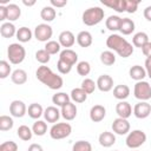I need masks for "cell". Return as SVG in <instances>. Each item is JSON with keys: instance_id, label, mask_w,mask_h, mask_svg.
Masks as SVG:
<instances>
[{"instance_id": "8d00e7d4", "label": "cell", "mask_w": 151, "mask_h": 151, "mask_svg": "<svg viewBox=\"0 0 151 151\" xmlns=\"http://www.w3.org/2000/svg\"><path fill=\"white\" fill-rule=\"evenodd\" d=\"M100 61L105 66H112L116 63V55L111 51H104L100 53Z\"/></svg>"}, {"instance_id": "836d02e7", "label": "cell", "mask_w": 151, "mask_h": 151, "mask_svg": "<svg viewBox=\"0 0 151 151\" xmlns=\"http://www.w3.org/2000/svg\"><path fill=\"white\" fill-rule=\"evenodd\" d=\"M70 99H71V97L65 92H58V93L53 94V97H52L53 104L55 106H60V107H63L64 105L70 103Z\"/></svg>"}, {"instance_id": "4dcf8cb0", "label": "cell", "mask_w": 151, "mask_h": 151, "mask_svg": "<svg viewBox=\"0 0 151 151\" xmlns=\"http://www.w3.org/2000/svg\"><path fill=\"white\" fill-rule=\"evenodd\" d=\"M120 22H122V18L118 17V15H110L106 21H105V26L107 29L110 31H119V27H120Z\"/></svg>"}, {"instance_id": "f907efd6", "label": "cell", "mask_w": 151, "mask_h": 151, "mask_svg": "<svg viewBox=\"0 0 151 151\" xmlns=\"http://www.w3.org/2000/svg\"><path fill=\"white\" fill-rule=\"evenodd\" d=\"M7 19V6L0 5V21H4Z\"/></svg>"}, {"instance_id": "e575fe53", "label": "cell", "mask_w": 151, "mask_h": 151, "mask_svg": "<svg viewBox=\"0 0 151 151\" xmlns=\"http://www.w3.org/2000/svg\"><path fill=\"white\" fill-rule=\"evenodd\" d=\"M17 134L18 137L24 140V142H28L32 139V136H33V131L32 129H29L27 125H20L17 130Z\"/></svg>"}, {"instance_id": "bcb514c9", "label": "cell", "mask_w": 151, "mask_h": 151, "mask_svg": "<svg viewBox=\"0 0 151 151\" xmlns=\"http://www.w3.org/2000/svg\"><path fill=\"white\" fill-rule=\"evenodd\" d=\"M57 68H58V71L61 73V74H67V73H70L71 72V70H72V66L71 65H68V64H66L65 61H63V60H58V63H57Z\"/></svg>"}, {"instance_id": "d6a6232c", "label": "cell", "mask_w": 151, "mask_h": 151, "mask_svg": "<svg viewBox=\"0 0 151 151\" xmlns=\"http://www.w3.org/2000/svg\"><path fill=\"white\" fill-rule=\"evenodd\" d=\"M149 42V35L145 33V32H138L133 35L132 38V45L134 47H139L142 48L145 44Z\"/></svg>"}, {"instance_id": "b9f144b4", "label": "cell", "mask_w": 151, "mask_h": 151, "mask_svg": "<svg viewBox=\"0 0 151 151\" xmlns=\"http://www.w3.org/2000/svg\"><path fill=\"white\" fill-rule=\"evenodd\" d=\"M87 94H91V93H93L94 92V90H96V87H97V84L92 80V79H90V78H85L83 81H81V86H80Z\"/></svg>"}, {"instance_id": "5b68a950", "label": "cell", "mask_w": 151, "mask_h": 151, "mask_svg": "<svg viewBox=\"0 0 151 151\" xmlns=\"http://www.w3.org/2000/svg\"><path fill=\"white\" fill-rule=\"evenodd\" d=\"M72 132V126L68 123H55L50 129V136L54 140L64 139L68 137Z\"/></svg>"}, {"instance_id": "816d5d0a", "label": "cell", "mask_w": 151, "mask_h": 151, "mask_svg": "<svg viewBox=\"0 0 151 151\" xmlns=\"http://www.w3.org/2000/svg\"><path fill=\"white\" fill-rule=\"evenodd\" d=\"M145 71H146V76L151 79V58H146L145 60Z\"/></svg>"}, {"instance_id": "44dd1931", "label": "cell", "mask_w": 151, "mask_h": 151, "mask_svg": "<svg viewBox=\"0 0 151 151\" xmlns=\"http://www.w3.org/2000/svg\"><path fill=\"white\" fill-rule=\"evenodd\" d=\"M77 42L80 47H90L93 42L92 34L88 31H81L77 35Z\"/></svg>"}, {"instance_id": "f6af8a7d", "label": "cell", "mask_w": 151, "mask_h": 151, "mask_svg": "<svg viewBox=\"0 0 151 151\" xmlns=\"http://www.w3.org/2000/svg\"><path fill=\"white\" fill-rule=\"evenodd\" d=\"M0 151H18V145L13 140H7L0 145Z\"/></svg>"}, {"instance_id": "5bb4252c", "label": "cell", "mask_w": 151, "mask_h": 151, "mask_svg": "<svg viewBox=\"0 0 151 151\" xmlns=\"http://www.w3.org/2000/svg\"><path fill=\"white\" fill-rule=\"evenodd\" d=\"M116 113L118 114L119 118L127 119V118L132 114V107H131L130 103H127V101H125V100H120V101L116 105Z\"/></svg>"}, {"instance_id": "ac0fdd59", "label": "cell", "mask_w": 151, "mask_h": 151, "mask_svg": "<svg viewBox=\"0 0 151 151\" xmlns=\"http://www.w3.org/2000/svg\"><path fill=\"white\" fill-rule=\"evenodd\" d=\"M59 59L63 60V61H65L66 64L73 66V65L78 61V54H77V52H74V51L71 50V48H65L64 51L60 52Z\"/></svg>"}, {"instance_id": "d590c367", "label": "cell", "mask_w": 151, "mask_h": 151, "mask_svg": "<svg viewBox=\"0 0 151 151\" xmlns=\"http://www.w3.org/2000/svg\"><path fill=\"white\" fill-rule=\"evenodd\" d=\"M32 131L35 136H44L46 132H47V124L44 122V120H35L33 123V126H32Z\"/></svg>"}, {"instance_id": "f1b7e54d", "label": "cell", "mask_w": 151, "mask_h": 151, "mask_svg": "<svg viewBox=\"0 0 151 151\" xmlns=\"http://www.w3.org/2000/svg\"><path fill=\"white\" fill-rule=\"evenodd\" d=\"M70 97L74 103H79L80 104V103H84L87 99V93L81 87H76V88H73L71 91Z\"/></svg>"}, {"instance_id": "ee69618b", "label": "cell", "mask_w": 151, "mask_h": 151, "mask_svg": "<svg viewBox=\"0 0 151 151\" xmlns=\"http://www.w3.org/2000/svg\"><path fill=\"white\" fill-rule=\"evenodd\" d=\"M12 70H11V66H9V63H7L6 60H1L0 61V78L1 79H5L7 78L11 73Z\"/></svg>"}, {"instance_id": "4316f807", "label": "cell", "mask_w": 151, "mask_h": 151, "mask_svg": "<svg viewBox=\"0 0 151 151\" xmlns=\"http://www.w3.org/2000/svg\"><path fill=\"white\" fill-rule=\"evenodd\" d=\"M21 15V9L18 5L15 4H9L7 5V20L11 21H15L20 18Z\"/></svg>"}, {"instance_id": "4fadbf2b", "label": "cell", "mask_w": 151, "mask_h": 151, "mask_svg": "<svg viewBox=\"0 0 151 151\" xmlns=\"http://www.w3.org/2000/svg\"><path fill=\"white\" fill-rule=\"evenodd\" d=\"M76 37H74V34L71 32V31H63L60 34H59V37H58V41H59V44L63 46V47H65V48H70V47H72L73 45H74V42H76Z\"/></svg>"}, {"instance_id": "3957f363", "label": "cell", "mask_w": 151, "mask_h": 151, "mask_svg": "<svg viewBox=\"0 0 151 151\" xmlns=\"http://www.w3.org/2000/svg\"><path fill=\"white\" fill-rule=\"evenodd\" d=\"M104 15H105L104 9L101 7L94 6V7H90V8L85 9L81 19L86 26H94V25H98L99 22H101V20L104 19Z\"/></svg>"}, {"instance_id": "2e32d148", "label": "cell", "mask_w": 151, "mask_h": 151, "mask_svg": "<svg viewBox=\"0 0 151 151\" xmlns=\"http://www.w3.org/2000/svg\"><path fill=\"white\" fill-rule=\"evenodd\" d=\"M77 112H78V110H77L76 104H73L71 101L67 103L66 105H64L61 107V111H60L61 117L66 120H73L77 117Z\"/></svg>"}, {"instance_id": "484cf974", "label": "cell", "mask_w": 151, "mask_h": 151, "mask_svg": "<svg viewBox=\"0 0 151 151\" xmlns=\"http://www.w3.org/2000/svg\"><path fill=\"white\" fill-rule=\"evenodd\" d=\"M44 109H42V106L40 105V104H38V103H32L29 106H28V109H27V113H28V116L32 118V119H39L41 116H44Z\"/></svg>"}, {"instance_id": "c3c4849f", "label": "cell", "mask_w": 151, "mask_h": 151, "mask_svg": "<svg viewBox=\"0 0 151 151\" xmlns=\"http://www.w3.org/2000/svg\"><path fill=\"white\" fill-rule=\"evenodd\" d=\"M50 4H51V6L54 7V8H55V7H57V8H61V7H64V6L67 5V0H51Z\"/></svg>"}, {"instance_id": "f35d334b", "label": "cell", "mask_w": 151, "mask_h": 151, "mask_svg": "<svg viewBox=\"0 0 151 151\" xmlns=\"http://www.w3.org/2000/svg\"><path fill=\"white\" fill-rule=\"evenodd\" d=\"M60 48H61V45L59 44V41H55V40H50L45 44V50L51 54H57L60 52Z\"/></svg>"}, {"instance_id": "60d3db41", "label": "cell", "mask_w": 151, "mask_h": 151, "mask_svg": "<svg viewBox=\"0 0 151 151\" xmlns=\"http://www.w3.org/2000/svg\"><path fill=\"white\" fill-rule=\"evenodd\" d=\"M35 59H37V61H39L41 65H45V64H47V63L50 61L51 54H50L45 48L38 50V51L35 52Z\"/></svg>"}, {"instance_id": "74e56055", "label": "cell", "mask_w": 151, "mask_h": 151, "mask_svg": "<svg viewBox=\"0 0 151 151\" xmlns=\"http://www.w3.org/2000/svg\"><path fill=\"white\" fill-rule=\"evenodd\" d=\"M14 122L12 119V117L2 114L0 116V131H8L13 127Z\"/></svg>"}, {"instance_id": "9f6ffc18", "label": "cell", "mask_w": 151, "mask_h": 151, "mask_svg": "<svg viewBox=\"0 0 151 151\" xmlns=\"http://www.w3.org/2000/svg\"><path fill=\"white\" fill-rule=\"evenodd\" d=\"M114 151H118V150H114Z\"/></svg>"}, {"instance_id": "83f0119b", "label": "cell", "mask_w": 151, "mask_h": 151, "mask_svg": "<svg viewBox=\"0 0 151 151\" xmlns=\"http://www.w3.org/2000/svg\"><path fill=\"white\" fill-rule=\"evenodd\" d=\"M119 31L124 35H129L134 31V22L130 18H122Z\"/></svg>"}, {"instance_id": "9a60e30c", "label": "cell", "mask_w": 151, "mask_h": 151, "mask_svg": "<svg viewBox=\"0 0 151 151\" xmlns=\"http://www.w3.org/2000/svg\"><path fill=\"white\" fill-rule=\"evenodd\" d=\"M106 116V109L103 105H94L90 110V119L94 123L101 122Z\"/></svg>"}, {"instance_id": "e0dca14e", "label": "cell", "mask_w": 151, "mask_h": 151, "mask_svg": "<svg viewBox=\"0 0 151 151\" xmlns=\"http://www.w3.org/2000/svg\"><path fill=\"white\" fill-rule=\"evenodd\" d=\"M60 116H61V113H60V111L57 109V106H47V107L45 109V111H44V118H45V120H46L47 123H53V124H55V123L59 120Z\"/></svg>"}, {"instance_id": "7dc6e473", "label": "cell", "mask_w": 151, "mask_h": 151, "mask_svg": "<svg viewBox=\"0 0 151 151\" xmlns=\"http://www.w3.org/2000/svg\"><path fill=\"white\" fill-rule=\"evenodd\" d=\"M138 5H139L138 0H126V12L134 13L138 8Z\"/></svg>"}, {"instance_id": "9c48e42d", "label": "cell", "mask_w": 151, "mask_h": 151, "mask_svg": "<svg viewBox=\"0 0 151 151\" xmlns=\"http://www.w3.org/2000/svg\"><path fill=\"white\" fill-rule=\"evenodd\" d=\"M112 130H113V133L119 134V136L127 134L130 132V123L127 122V119L118 117L112 123Z\"/></svg>"}, {"instance_id": "f5cc1de1", "label": "cell", "mask_w": 151, "mask_h": 151, "mask_svg": "<svg viewBox=\"0 0 151 151\" xmlns=\"http://www.w3.org/2000/svg\"><path fill=\"white\" fill-rule=\"evenodd\" d=\"M27 151H44L42 146L40 144H37V143H33L28 146V150Z\"/></svg>"}, {"instance_id": "7c38bea8", "label": "cell", "mask_w": 151, "mask_h": 151, "mask_svg": "<svg viewBox=\"0 0 151 151\" xmlns=\"http://www.w3.org/2000/svg\"><path fill=\"white\" fill-rule=\"evenodd\" d=\"M97 87L101 92H110L113 88V79L109 74H101L96 81Z\"/></svg>"}, {"instance_id": "6da1fadb", "label": "cell", "mask_w": 151, "mask_h": 151, "mask_svg": "<svg viewBox=\"0 0 151 151\" xmlns=\"http://www.w3.org/2000/svg\"><path fill=\"white\" fill-rule=\"evenodd\" d=\"M35 77L40 83H42L51 90H59L64 85V80L61 76L54 73L48 66L45 65L38 67V70L35 71Z\"/></svg>"}, {"instance_id": "db71d44e", "label": "cell", "mask_w": 151, "mask_h": 151, "mask_svg": "<svg viewBox=\"0 0 151 151\" xmlns=\"http://www.w3.org/2000/svg\"><path fill=\"white\" fill-rule=\"evenodd\" d=\"M143 14H144V18H145L147 21H151V6L145 7V9H144Z\"/></svg>"}, {"instance_id": "d6986e66", "label": "cell", "mask_w": 151, "mask_h": 151, "mask_svg": "<svg viewBox=\"0 0 151 151\" xmlns=\"http://www.w3.org/2000/svg\"><path fill=\"white\" fill-rule=\"evenodd\" d=\"M99 144L103 146V147H111L114 143H116V136L113 132H110V131H104L99 134Z\"/></svg>"}, {"instance_id": "681fc988", "label": "cell", "mask_w": 151, "mask_h": 151, "mask_svg": "<svg viewBox=\"0 0 151 151\" xmlns=\"http://www.w3.org/2000/svg\"><path fill=\"white\" fill-rule=\"evenodd\" d=\"M142 52L146 58H151V41H149L142 47Z\"/></svg>"}, {"instance_id": "ffe728a7", "label": "cell", "mask_w": 151, "mask_h": 151, "mask_svg": "<svg viewBox=\"0 0 151 151\" xmlns=\"http://www.w3.org/2000/svg\"><path fill=\"white\" fill-rule=\"evenodd\" d=\"M129 74L131 77V79H133L136 81H142L146 77V71L140 65H133L132 67H130Z\"/></svg>"}, {"instance_id": "11a10c76", "label": "cell", "mask_w": 151, "mask_h": 151, "mask_svg": "<svg viewBox=\"0 0 151 151\" xmlns=\"http://www.w3.org/2000/svg\"><path fill=\"white\" fill-rule=\"evenodd\" d=\"M22 4H24L25 6H28V7H31V6L35 5V1H34V0H33V1H26V0H24V1H22Z\"/></svg>"}, {"instance_id": "8992f818", "label": "cell", "mask_w": 151, "mask_h": 151, "mask_svg": "<svg viewBox=\"0 0 151 151\" xmlns=\"http://www.w3.org/2000/svg\"><path fill=\"white\" fill-rule=\"evenodd\" d=\"M146 142V133L143 130H133L127 133L126 137V146L130 149H138Z\"/></svg>"}, {"instance_id": "7402d4cb", "label": "cell", "mask_w": 151, "mask_h": 151, "mask_svg": "<svg viewBox=\"0 0 151 151\" xmlns=\"http://www.w3.org/2000/svg\"><path fill=\"white\" fill-rule=\"evenodd\" d=\"M129 96H130V87L127 85L120 84V85H117L113 87V97L116 99H118L119 101L125 100Z\"/></svg>"}, {"instance_id": "7a4b0ae2", "label": "cell", "mask_w": 151, "mask_h": 151, "mask_svg": "<svg viewBox=\"0 0 151 151\" xmlns=\"http://www.w3.org/2000/svg\"><path fill=\"white\" fill-rule=\"evenodd\" d=\"M106 46L117 52L122 58H129L133 53V46L130 44L125 38H123L119 34H111L106 39Z\"/></svg>"}, {"instance_id": "cb8c5ba5", "label": "cell", "mask_w": 151, "mask_h": 151, "mask_svg": "<svg viewBox=\"0 0 151 151\" xmlns=\"http://www.w3.org/2000/svg\"><path fill=\"white\" fill-rule=\"evenodd\" d=\"M0 34L2 38H12L14 35H17V28L14 26L13 22H4L0 26Z\"/></svg>"}, {"instance_id": "277c9868", "label": "cell", "mask_w": 151, "mask_h": 151, "mask_svg": "<svg viewBox=\"0 0 151 151\" xmlns=\"http://www.w3.org/2000/svg\"><path fill=\"white\" fill-rule=\"evenodd\" d=\"M7 57H8L11 64H13V65L21 64L26 57V50L21 44L13 42L7 48Z\"/></svg>"}, {"instance_id": "f546056e", "label": "cell", "mask_w": 151, "mask_h": 151, "mask_svg": "<svg viewBox=\"0 0 151 151\" xmlns=\"http://www.w3.org/2000/svg\"><path fill=\"white\" fill-rule=\"evenodd\" d=\"M55 15H57V12H55L54 7H52V6H45V7H42V9L40 11V17H41V19H42L44 21H47V22L53 21V20L55 19Z\"/></svg>"}, {"instance_id": "603a6c76", "label": "cell", "mask_w": 151, "mask_h": 151, "mask_svg": "<svg viewBox=\"0 0 151 151\" xmlns=\"http://www.w3.org/2000/svg\"><path fill=\"white\" fill-rule=\"evenodd\" d=\"M104 6H107L112 9H114L118 13L126 12V0H112V1H101Z\"/></svg>"}, {"instance_id": "d4e9b609", "label": "cell", "mask_w": 151, "mask_h": 151, "mask_svg": "<svg viewBox=\"0 0 151 151\" xmlns=\"http://www.w3.org/2000/svg\"><path fill=\"white\" fill-rule=\"evenodd\" d=\"M11 80L15 84V85H22L27 81V73L25 70L21 68H17L12 72L11 74Z\"/></svg>"}, {"instance_id": "8fae6325", "label": "cell", "mask_w": 151, "mask_h": 151, "mask_svg": "<svg viewBox=\"0 0 151 151\" xmlns=\"http://www.w3.org/2000/svg\"><path fill=\"white\" fill-rule=\"evenodd\" d=\"M27 112V107L25 105V103L22 100H13L11 104H9V113L15 117V118H21L26 114Z\"/></svg>"}, {"instance_id": "52a82bcc", "label": "cell", "mask_w": 151, "mask_h": 151, "mask_svg": "<svg viewBox=\"0 0 151 151\" xmlns=\"http://www.w3.org/2000/svg\"><path fill=\"white\" fill-rule=\"evenodd\" d=\"M133 94L140 101H146L151 99V85L145 80L137 81L133 88Z\"/></svg>"}, {"instance_id": "1f68e13d", "label": "cell", "mask_w": 151, "mask_h": 151, "mask_svg": "<svg viewBox=\"0 0 151 151\" xmlns=\"http://www.w3.org/2000/svg\"><path fill=\"white\" fill-rule=\"evenodd\" d=\"M32 35H33V33H32V31L28 28V27H25V26H22V27H20L18 31H17V39L20 41V42H28L31 39H32Z\"/></svg>"}, {"instance_id": "ba28073f", "label": "cell", "mask_w": 151, "mask_h": 151, "mask_svg": "<svg viewBox=\"0 0 151 151\" xmlns=\"http://www.w3.org/2000/svg\"><path fill=\"white\" fill-rule=\"evenodd\" d=\"M34 37L38 41L41 42H47L50 41V39L52 38L53 34V29L48 24H39L35 28H34Z\"/></svg>"}, {"instance_id": "7bdbcfd3", "label": "cell", "mask_w": 151, "mask_h": 151, "mask_svg": "<svg viewBox=\"0 0 151 151\" xmlns=\"http://www.w3.org/2000/svg\"><path fill=\"white\" fill-rule=\"evenodd\" d=\"M77 72H78L79 76H83V77L87 76L91 72V65H90V63L88 61H85V60L79 61L77 64Z\"/></svg>"}, {"instance_id": "30bf717a", "label": "cell", "mask_w": 151, "mask_h": 151, "mask_svg": "<svg viewBox=\"0 0 151 151\" xmlns=\"http://www.w3.org/2000/svg\"><path fill=\"white\" fill-rule=\"evenodd\" d=\"M151 113V105L147 101H139L133 107V114L138 119H145Z\"/></svg>"}, {"instance_id": "ab89813d", "label": "cell", "mask_w": 151, "mask_h": 151, "mask_svg": "<svg viewBox=\"0 0 151 151\" xmlns=\"http://www.w3.org/2000/svg\"><path fill=\"white\" fill-rule=\"evenodd\" d=\"M72 151H92V145L87 140H78L73 144Z\"/></svg>"}]
</instances>
